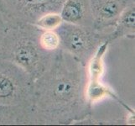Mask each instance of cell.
I'll return each instance as SVG.
<instances>
[{
	"mask_svg": "<svg viewBox=\"0 0 135 126\" xmlns=\"http://www.w3.org/2000/svg\"><path fill=\"white\" fill-rule=\"evenodd\" d=\"M93 29L97 31L109 32L120 15L134 0H90Z\"/></svg>",
	"mask_w": 135,
	"mask_h": 126,
	"instance_id": "6",
	"label": "cell"
},
{
	"mask_svg": "<svg viewBox=\"0 0 135 126\" xmlns=\"http://www.w3.org/2000/svg\"><path fill=\"white\" fill-rule=\"evenodd\" d=\"M86 67L59 49L49 68L34 81L33 124H79L92 116V107L86 99Z\"/></svg>",
	"mask_w": 135,
	"mask_h": 126,
	"instance_id": "1",
	"label": "cell"
},
{
	"mask_svg": "<svg viewBox=\"0 0 135 126\" xmlns=\"http://www.w3.org/2000/svg\"><path fill=\"white\" fill-rule=\"evenodd\" d=\"M55 31L60 36V48L71 54L84 67L100 45L108 40V32L103 33L92 27L66 22H63Z\"/></svg>",
	"mask_w": 135,
	"mask_h": 126,
	"instance_id": "4",
	"label": "cell"
},
{
	"mask_svg": "<svg viewBox=\"0 0 135 126\" xmlns=\"http://www.w3.org/2000/svg\"><path fill=\"white\" fill-rule=\"evenodd\" d=\"M39 44L44 50L55 52L60 49V40L55 30H42L39 35Z\"/></svg>",
	"mask_w": 135,
	"mask_h": 126,
	"instance_id": "10",
	"label": "cell"
},
{
	"mask_svg": "<svg viewBox=\"0 0 135 126\" xmlns=\"http://www.w3.org/2000/svg\"><path fill=\"white\" fill-rule=\"evenodd\" d=\"M135 35V3L129 5L120 15L112 30L108 32V40L112 43L123 38L134 39Z\"/></svg>",
	"mask_w": 135,
	"mask_h": 126,
	"instance_id": "8",
	"label": "cell"
},
{
	"mask_svg": "<svg viewBox=\"0 0 135 126\" xmlns=\"http://www.w3.org/2000/svg\"><path fill=\"white\" fill-rule=\"evenodd\" d=\"M63 22L60 13H48L40 16L34 25L42 30H56Z\"/></svg>",
	"mask_w": 135,
	"mask_h": 126,
	"instance_id": "11",
	"label": "cell"
},
{
	"mask_svg": "<svg viewBox=\"0 0 135 126\" xmlns=\"http://www.w3.org/2000/svg\"><path fill=\"white\" fill-rule=\"evenodd\" d=\"M34 80L20 67L0 58V104L31 109Z\"/></svg>",
	"mask_w": 135,
	"mask_h": 126,
	"instance_id": "3",
	"label": "cell"
},
{
	"mask_svg": "<svg viewBox=\"0 0 135 126\" xmlns=\"http://www.w3.org/2000/svg\"><path fill=\"white\" fill-rule=\"evenodd\" d=\"M9 25H10L8 24V22L6 20L5 16H4L1 8H0V40H2L4 34L6 33V31L8 29Z\"/></svg>",
	"mask_w": 135,
	"mask_h": 126,
	"instance_id": "12",
	"label": "cell"
},
{
	"mask_svg": "<svg viewBox=\"0 0 135 126\" xmlns=\"http://www.w3.org/2000/svg\"><path fill=\"white\" fill-rule=\"evenodd\" d=\"M33 124L31 109L0 104V125Z\"/></svg>",
	"mask_w": 135,
	"mask_h": 126,
	"instance_id": "9",
	"label": "cell"
},
{
	"mask_svg": "<svg viewBox=\"0 0 135 126\" xmlns=\"http://www.w3.org/2000/svg\"><path fill=\"white\" fill-rule=\"evenodd\" d=\"M65 0H0V8L9 25L35 24L48 13H60Z\"/></svg>",
	"mask_w": 135,
	"mask_h": 126,
	"instance_id": "5",
	"label": "cell"
},
{
	"mask_svg": "<svg viewBox=\"0 0 135 126\" xmlns=\"http://www.w3.org/2000/svg\"><path fill=\"white\" fill-rule=\"evenodd\" d=\"M60 15L64 22L86 27L93 25L90 0H65Z\"/></svg>",
	"mask_w": 135,
	"mask_h": 126,
	"instance_id": "7",
	"label": "cell"
},
{
	"mask_svg": "<svg viewBox=\"0 0 135 126\" xmlns=\"http://www.w3.org/2000/svg\"><path fill=\"white\" fill-rule=\"evenodd\" d=\"M40 31L33 24L11 25L0 40V58L17 65L34 81L49 68L56 53L40 47Z\"/></svg>",
	"mask_w": 135,
	"mask_h": 126,
	"instance_id": "2",
	"label": "cell"
}]
</instances>
